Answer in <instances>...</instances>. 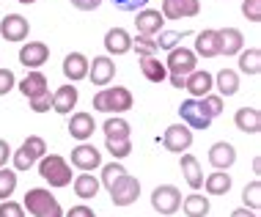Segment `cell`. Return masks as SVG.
<instances>
[{"instance_id": "obj_48", "label": "cell", "mask_w": 261, "mask_h": 217, "mask_svg": "<svg viewBox=\"0 0 261 217\" xmlns=\"http://www.w3.org/2000/svg\"><path fill=\"white\" fill-rule=\"evenodd\" d=\"M9 157H11V146L6 143V141H0V168H6Z\"/></svg>"}, {"instance_id": "obj_14", "label": "cell", "mask_w": 261, "mask_h": 217, "mask_svg": "<svg viewBox=\"0 0 261 217\" xmlns=\"http://www.w3.org/2000/svg\"><path fill=\"white\" fill-rule=\"evenodd\" d=\"M28 33H31V25L19 14H6V19H0V36L6 41H25Z\"/></svg>"}, {"instance_id": "obj_21", "label": "cell", "mask_w": 261, "mask_h": 217, "mask_svg": "<svg viewBox=\"0 0 261 217\" xmlns=\"http://www.w3.org/2000/svg\"><path fill=\"white\" fill-rule=\"evenodd\" d=\"M105 50L110 55H126L132 50V36L124 28H110V31L105 33Z\"/></svg>"}, {"instance_id": "obj_30", "label": "cell", "mask_w": 261, "mask_h": 217, "mask_svg": "<svg viewBox=\"0 0 261 217\" xmlns=\"http://www.w3.org/2000/svg\"><path fill=\"white\" fill-rule=\"evenodd\" d=\"M215 86H217V96H234L239 91V74L234 69H220L215 77Z\"/></svg>"}, {"instance_id": "obj_5", "label": "cell", "mask_w": 261, "mask_h": 217, "mask_svg": "<svg viewBox=\"0 0 261 217\" xmlns=\"http://www.w3.org/2000/svg\"><path fill=\"white\" fill-rule=\"evenodd\" d=\"M151 206H154V212H157L160 217H171L179 212V206H181V193H179V187H173V184H160V187H154V193H151Z\"/></svg>"}, {"instance_id": "obj_22", "label": "cell", "mask_w": 261, "mask_h": 217, "mask_svg": "<svg viewBox=\"0 0 261 217\" xmlns=\"http://www.w3.org/2000/svg\"><path fill=\"white\" fill-rule=\"evenodd\" d=\"M234 124L245 135H258L261 132V110L258 107H239L234 116Z\"/></svg>"}, {"instance_id": "obj_19", "label": "cell", "mask_w": 261, "mask_h": 217, "mask_svg": "<svg viewBox=\"0 0 261 217\" xmlns=\"http://www.w3.org/2000/svg\"><path fill=\"white\" fill-rule=\"evenodd\" d=\"M209 162H212L215 171H228V168L237 162V149L231 143H225V141L215 143L209 149Z\"/></svg>"}, {"instance_id": "obj_38", "label": "cell", "mask_w": 261, "mask_h": 217, "mask_svg": "<svg viewBox=\"0 0 261 217\" xmlns=\"http://www.w3.org/2000/svg\"><path fill=\"white\" fill-rule=\"evenodd\" d=\"M124 173H126V171H124V165H118V162H110V165H105V168H102V181H99V184H105V187L110 190V187L116 184V181L121 179Z\"/></svg>"}, {"instance_id": "obj_26", "label": "cell", "mask_w": 261, "mask_h": 217, "mask_svg": "<svg viewBox=\"0 0 261 217\" xmlns=\"http://www.w3.org/2000/svg\"><path fill=\"white\" fill-rule=\"evenodd\" d=\"M181 173H185V181L193 190H201L203 187V171H201V162L193 157L190 151L181 154Z\"/></svg>"}, {"instance_id": "obj_23", "label": "cell", "mask_w": 261, "mask_h": 217, "mask_svg": "<svg viewBox=\"0 0 261 217\" xmlns=\"http://www.w3.org/2000/svg\"><path fill=\"white\" fill-rule=\"evenodd\" d=\"M19 91H22L25 99H36L41 94H50V83H47V77L41 74L39 69H33V72H28V77L19 83Z\"/></svg>"}, {"instance_id": "obj_40", "label": "cell", "mask_w": 261, "mask_h": 217, "mask_svg": "<svg viewBox=\"0 0 261 217\" xmlns=\"http://www.w3.org/2000/svg\"><path fill=\"white\" fill-rule=\"evenodd\" d=\"M201 102H203V107H206V113H209L212 118L223 113V96H217V94H206Z\"/></svg>"}, {"instance_id": "obj_27", "label": "cell", "mask_w": 261, "mask_h": 217, "mask_svg": "<svg viewBox=\"0 0 261 217\" xmlns=\"http://www.w3.org/2000/svg\"><path fill=\"white\" fill-rule=\"evenodd\" d=\"M102 129H105V141H129V135H132L129 124L121 116H110L102 124Z\"/></svg>"}, {"instance_id": "obj_25", "label": "cell", "mask_w": 261, "mask_h": 217, "mask_svg": "<svg viewBox=\"0 0 261 217\" xmlns=\"http://www.w3.org/2000/svg\"><path fill=\"white\" fill-rule=\"evenodd\" d=\"M220 33V55H239L245 50V36L237 28H223Z\"/></svg>"}, {"instance_id": "obj_47", "label": "cell", "mask_w": 261, "mask_h": 217, "mask_svg": "<svg viewBox=\"0 0 261 217\" xmlns=\"http://www.w3.org/2000/svg\"><path fill=\"white\" fill-rule=\"evenodd\" d=\"M72 6L80 11H96L102 6V0H72Z\"/></svg>"}, {"instance_id": "obj_46", "label": "cell", "mask_w": 261, "mask_h": 217, "mask_svg": "<svg viewBox=\"0 0 261 217\" xmlns=\"http://www.w3.org/2000/svg\"><path fill=\"white\" fill-rule=\"evenodd\" d=\"M63 217H96V214H94V209H91V206L80 204V206H72V209H69V212L63 214Z\"/></svg>"}, {"instance_id": "obj_32", "label": "cell", "mask_w": 261, "mask_h": 217, "mask_svg": "<svg viewBox=\"0 0 261 217\" xmlns=\"http://www.w3.org/2000/svg\"><path fill=\"white\" fill-rule=\"evenodd\" d=\"M181 209H185L187 217H206L209 214V198L206 195L193 193V195H187V198L181 201Z\"/></svg>"}, {"instance_id": "obj_28", "label": "cell", "mask_w": 261, "mask_h": 217, "mask_svg": "<svg viewBox=\"0 0 261 217\" xmlns=\"http://www.w3.org/2000/svg\"><path fill=\"white\" fill-rule=\"evenodd\" d=\"M140 72L149 83H162L168 77V69L165 64L157 58V55H146V58H140Z\"/></svg>"}, {"instance_id": "obj_7", "label": "cell", "mask_w": 261, "mask_h": 217, "mask_svg": "<svg viewBox=\"0 0 261 217\" xmlns=\"http://www.w3.org/2000/svg\"><path fill=\"white\" fill-rule=\"evenodd\" d=\"M179 116L190 129H209V124H212V116L206 113L201 99H185L179 104Z\"/></svg>"}, {"instance_id": "obj_1", "label": "cell", "mask_w": 261, "mask_h": 217, "mask_svg": "<svg viewBox=\"0 0 261 217\" xmlns=\"http://www.w3.org/2000/svg\"><path fill=\"white\" fill-rule=\"evenodd\" d=\"M39 176L50 187L61 190V187L72 184V168H69V162L61 154H44V157L39 159Z\"/></svg>"}, {"instance_id": "obj_4", "label": "cell", "mask_w": 261, "mask_h": 217, "mask_svg": "<svg viewBox=\"0 0 261 217\" xmlns=\"http://www.w3.org/2000/svg\"><path fill=\"white\" fill-rule=\"evenodd\" d=\"M47 154V143H44V138H39V135H31V138H25V143L19 146L17 151H14V171H31L33 165L39 162L41 157Z\"/></svg>"}, {"instance_id": "obj_3", "label": "cell", "mask_w": 261, "mask_h": 217, "mask_svg": "<svg viewBox=\"0 0 261 217\" xmlns=\"http://www.w3.org/2000/svg\"><path fill=\"white\" fill-rule=\"evenodd\" d=\"M22 209H28L33 217H63V209L58 204V198L50 195V190H44V187H33V190H28Z\"/></svg>"}, {"instance_id": "obj_43", "label": "cell", "mask_w": 261, "mask_h": 217, "mask_svg": "<svg viewBox=\"0 0 261 217\" xmlns=\"http://www.w3.org/2000/svg\"><path fill=\"white\" fill-rule=\"evenodd\" d=\"M31 102V110L33 113H47V110L53 107V94H41L36 99H28Z\"/></svg>"}, {"instance_id": "obj_6", "label": "cell", "mask_w": 261, "mask_h": 217, "mask_svg": "<svg viewBox=\"0 0 261 217\" xmlns=\"http://www.w3.org/2000/svg\"><path fill=\"white\" fill-rule=\"evenodd\" d=\"M165 69L171 77H187L190 72L198 69V58H195V52L187 50V47H176V50L168 52Z\"/></svg>"}, {"instance_id": "obj_20", "label": "cell", "mask_w": 261, "mask_h": 217, "mask_svg": "<svg viewBox=\"0 0 261 217\" xmlns=\"http://www.w3.org/2000/svg\"><path fill=\"white\" fill-rule=\"evenodd\" d=\"M63 74L69 83H80L88 77V58L83 52H69L63 58Z\"/></svg>"}, {"instance_id": "obj_13", "label": "cell", "mask_w": 261, "mask_h": 217, "mask_svg": "<svg viewBox=\"0 0 261 217\" xmlns=\"http://www.w3.org/2000/svg\"><path fill=\"white\" fill-rule=\"evenodd\" d=\"M72 165L83 173L94 171V168L102 165V151L94 149L91 143H80L77 149H72Z\"/></svg>"}, {"instance_id": "obj_37", "label": "cell", "mask_w": 261, "mask_h": 217, "mask_svg": "<svg viewBox=\"0 0 261 217\" xmlns=\"http://www.w3.org/2000/svg\"><path fill=\"white\" fill-rule=\"evenodd\" d=\"M132 50H138V55L140 58H146V55H157L160 50H157V41H154L151 36H138L132 39Z\"/></svg>"}, {"instance_id": "obj_8", "label": "cell", "mask_w": 261, "mask_h": 217, "mask_svg": "<svg viewBox=\"0 0 261 217\" xmlns=\"http://www.w3.org/2000/svg\"><path fill=\"white\" fill-rule=\"evenodd\" d=\"M162 146L171 154H185L190 146H193V129H190L187 124H173V127H168L165 135H162Z\"/></svg>"}, {"instance_id": "obj_42", "label": "cell", "mask_w": 261, "mask_h": 217, "mask_svg": "<svg viewBox=\"0 0 261 217\" xmlns=\"http://www.w3.org/2000/svg\"><path fill=\"white\" fill-rule=\"evenodd\" d=\"M0 217H25V209L22 204H17V201H3L0 204Z\"/></svg>"}, {"instance_id": "obj_18", "label": "cell", "mask_w": 261, "mask_h": 217, "mask_svg": "<svg viewBox=\"0 0 261 217\" xmlns=\"http://www.w3.org/2000/svg\"><path fill=\"white\" fill-rule=\"evenodd\" d=\"M96 132V121L91 113H72V121H69V135L74 138V141L86 143L88 138H94Z\"/></svg>"}, {"instance_id": "obj_33", "label": "cell", "mask_w": 261, "mask_h": 217, "mask_svg": "<svg viewBox=\"0 0 261 217\" xmlns=\"http://www.w3.org/2000/svg\"><path fill=\"white\" fill-rule=\"evenodd\" d=\"M239 72L250 74V77L261 72V50L258 47H250V50L239 52Z\"/></svg>"}, {"instance_id": "obj_29", "label": "cell", "mask_w": 261, "mask_h": 217, "mask_svg": "<svg viewBox=\"0 0 261 217\" xmlns=\"http://www.w3.org/2000/svg\"><path fill=\"white\" fill-rule=\"evenodd\" d=\"M99 179L94 176V173H80V176L74 179V195L83 201H91L96 198V193H99Z\"/></svg>"}, {"instance_id": "obj_9", "label": "cell", "mask_w": 261, "mask_h": 217, "mask_svg": "<svg viewBox=\"0 0 261 217\" xmlns=\"http://www.w3.org/2000/svg\"><path fill=\"white\" fill-rule=\"evenodd\" d=\"M138 195H140V181L135 176H129V173H124V176L110 187V198H113V204H116V206L135 204Z\"/></svg>"}, {"instance_id": "obj_51", "label": "cell", "mask_w": 261, "mask_h": 217, "mask_svg": "<svg viewBox=\"0 0 261 217\" xmlns=\"http://www.w3.org/2000/svg\"><path fill=\"white\" fill-rule=\"evenodd\" d=\"M19 3H22V6H31V3H36V0H19Z\"/></svg>"}, {"instance_id": "obj_24", "label": "cell", "mask_w": 261, "mask_h": 217, "mask_svg": "<svg viewBox=\"0 0 261 217\" xmlns=\"http://www.w3.org/2000/svg\"><path fill=\"white\" fill-rule=\"evenodd\" d=\"M77 86H72V83H69V86H61L58 91H55L53 94V110L55 113H61V116H69L72 113V107L77 104Z\"/></svg>"}, {"instance_id": "obj_35", "label": "cell", "mask_w": 261, "mask_h": 217, "mask_svg": "<svg viewBox=\"0 0 261 217\" xmlns=\"http://www.w3.org/2000/svg\"><path fill=\"white\" fill-rule=\"evenodd\" d=\"M242 201H245V209H253V212H258L261 206V181H250L248 187L242 190Z\"/></svg>"}, {"instance_id": "obj_41", "label": "cell", "mask_w": 261, "mask_h": 217, "mask_svg": "<svg viewBox=\"0 0 261 217\" xmlns=\"http://www.w3.org/2000/svg\"><path fill=\"white\" fill-rule=\"evenodd\" d=\"M242 14L250 22H261V0H242Z\"/></svg>"}, {"instance_id": "obj_12", "label": "cell", "mask_w": 261, "mask_h": 217, "mask_svg": "<svg viewBox=\"0 0 261 217\" xmlns=\"http://www.w3.org/2000/svg\"><path fill=\"white\" fill-rule=\"evenodd\" d=\"M50 61V47L44 41H28V44L19 50V64L25 69H39Z\"/></svg>"}, {"instance_id": "obj_49", "label": "cell", "mask_w": 261, "mask_h": 217, "mask_svg": "<svg viewBox=\"0 0 261 217\" xmlns=\"http://www.w3.org/2000/svg\"><path fill=\"white\" fill-rule=\"evenodd\" d=\"M231 217H258V212H253V209H245V206H239L231 212Z\"/></svg>"}, {"instance_id": "obj_39", "label": "cell", "mask_w": 261, "mask_h": 217, "mask_svg": "<svg viewBox=\"0 0 261 217\" xmlns=\"http://www.w3.org/2000/svg\"><path fill=\"white\" fill-rule=\"evenodd\" d=\"M105 149L113 154V159H124L132 151V141H105Z\"/></svg>"}, {"instance_id": "obj_31", "label": "cell", "mask_w": 261, "mask_h": 217, "mask_svg": "<svg viewBox=\"0 0 261 217\" xmlns=\"http://www.w3.org/2000/svg\"><path fill=\"white\" fill-rule=\"evenodd\" d=\"M203 190H206L209 195H225L231 190V173H225V171L209 173V176L203 179Z\"/></svg>"}, {"instance_id": "obj_44", "label": "cell", "mask_w": 261, "mask_h": 217, "mask_svg": "<svg viewBox=\"0 0 261 217\" xmlns=\"http://www.w3.org/2000/svg\"><path fill=\"white\" fill-rule=\"evenodd\" d=\"M14 86H17V77H14V72H11V69H0V96H6Z\"/></svg>"}, {"instance_id": "obj_17", "label": "cell", "mask_w": 261, "mask_h": 217, "mask_svg": "<svg viewBox=\"0 0 261 217\" xmlns=\"http://www.w3.org/2000/svg\"><path fill=\"white\" fill-rule=\"evenodd\" d=\"M185 88L193 94V99H203V96L212 94V88H215V77L209 72H203V69H195V72H190L185 77Z\"/></svg>"}, {"instance_id": "obj_16", "label": "cell", "mask_w": 261, "mask_h": 217, "mask_svg": "<svg viewBox=\"0 0 261 217\" xmlns=\"http://www.w3.org/2000/svg\"><path fill=\"white\" fill-rule=\"evenodd\" d=\"M195 58H215L220 55V33L215 28H206V31L195 33Z\"/></svg>"}, {"instance_id": "obj_2", "label": "cell", "mask_w": 261, "mask_h": 217, "mask_svg": "<svg viewBox=\"0 0 261 217\" xmlns=\"http://www.w3.org/2000/svg\"><path fill=\"white\" fill-rule=\"evenodd\" d=\"M94 110L99 113H126L132 110V91L124 86H108L94 96Z\"/></svg>"}, {"instance_id": "obj_11", "label": "cell", "mask_w": 261, "mask_h": 217, "mask_svg": "<svg viewBox=\"0 0 261 217\" xmlns=\"http://www.w3.org/2000/svg\"><path fill=\"white\" fill-rule=\"evenodd\" d=\"M116 77V64H113V58L108 55H99V58L88 61V80L94 83V86H110V80Z\"/></svg>"}, {"instance_id": "obj_36", "label": "cell", "mask_w": 261, "mask_h": 217, "mask_svg": "<svg viewBox=\"0 0 261 217\" xmlns=\"http://www.w3.org/2000/svg\"><path fill=\"white\" fill-rule=\"evenodd\" d=\"M185 39V33H179V31H160L157 33V50H176V47H179V41Z\"/></svg>"}, {"instance_id": "obj_15", "label": "cell", "mask_w": 261, "mask_h": 217, "mask_svg": "<svg viewBox=\"0 0 261 217\" xmlns=\"http://www.w3.org/2000/svg\"><path fill=\"white\" fill-rule=\"evenodd\" d=\"M135 28L140 36H157V33L165 28V17L160 14V9H140L135 17Z\"/></svg>"}, {"instance_id": "obj_10", "label": "cell", "mask_w": 261, "mask_h": 217, "mask_svg": "<svg viewBox=\"0 0 261 217\" xmlns=\"http://www.w3.org/2000/svg\"><path fill=\"white\" fill-rule=\"evenodd\" d=\"M201 11V0H162L160 14L165 19H187Z\"/></svg>"}, {"instance_id": "obj_34", "label": "cell", "mask_w": 261, "mask_h": 217, "mask_svg": "<svg viewBox=\"0 0 261 217\" xmlns=\"http://www.w3.org/2000/svg\"><path fill=\"white\" fill-rule=\"evenodd\" d=\"M17 190V173L9 168H0V201H9Z\"/></svg>"}, {"instance_id": "obj_45", "label": "cell", "mask_w": 261, "mask_h": 217, "mask_svg": "<svg viewBox=\"0 0 261 217\" xmlns=\"http://www.w3.org/2000/svg\"><path fill=\"white\" fill-rule=\"evenodd\" d=\"M113 3H116L121 11H140V9H146L149 0H113Z\"/></svg>"}, {"instance_id": "obj_50", "label": "cell", "mask_w": 261, "mask_h": 217, "mask_svg": "<svg viewBox=\"0 0 261 217\" xmlns=\"http://www.w3.org/2000/svg\"><path fill=\"white\" fill-rule=\"evenodd\" d=\"M168 80H171L173 88H185V77H171V74H168Z\"/></svg>"}]
</instances>
